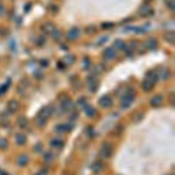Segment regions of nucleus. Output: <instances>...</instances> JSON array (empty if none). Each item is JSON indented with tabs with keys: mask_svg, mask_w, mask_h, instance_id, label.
<instances>
[{
	"mask_svg": "<svg viewBox=\"0 0 175 175\" xmlns=\"http://www.w3.org/2000/svg\"><path fill=\"white\" fill-rule=\"evenodd\" d=\"M157 75L155 73L149 72L147 76H146L145 79L144 80V82H142V89L144 90L145 92H150L153 88V86L155 85L157 81Z\"/></svg>",
	"mask_w": 175,
	"mask_h": 175,
	"instance_id": "nucleus-1",
	"label": "nucleus"
},
{
	"mask_svg": "<svg viewBox=\"0 0 175 175\" xmlns=\"http://www.w3.org/2000/svg\"><path fill=\"white\" fill-rule=\"evenodd\" d=\"M134 93L132 92H128L127 94H125V96L122 99L121 102V107L122 109L128 108L132 104L133 101H134Z\"/></svg>",
	"mask_w": 175,
	"mask_h": 175,
	"instance_id": "nucleus-2",
	"label": "nucleus"
},
{
	"mask_svg": "<svg viewBox=\"0 0 175 175\" xmlns=\"http://www.w3.org/2000/svg\"><path fill=\"white\" fill-rule=\"evenodd\" d=\"M80 34L79 30L77 28H71L70 30L67 33V39L70 41H73L77 40V39L79 38Z\"/></svg>",
	"mask_w": 175,
	"mask_h": 175,
	"instance_id": "nucleus-3",
	"label": "nucleus"
},
{
	"mask_svg": "<svg viewBox=\"0 0 175 175\" xmlns=\"http://www.w3.org/2000/svg\"><path fill=\"white\" fill-rule=\"evenodd\" d=\"M154 11L152 8L149 6H144L139 10V15L142 17H151L153 15Z\"/></svg>",
	"mask_w": 175,
	"mask_h": 175,
	"instance_id": "nucleus-4",
	"label": "nucleus"
},
{
	"mask_svg": "<svg viewBox=\"0 0 175 175\" xmlns=\"http://www.w3.org/2000/svg\"><path fill=\"white\" fill-rule=\"evenodd\" d=\"M53 109L51 106H45V108L42 109L41 112H39L38 116L42 118L47 120L51 116L52 113H53Z\"/></svg>",
	"mask_w": 175,
	"mask_h": 175,
	"instance_id": "nucleus-5",
	"label": "nucleus"
},
{
	"mask_svg": "<svg viewBox=\"0 0 175 175\" xmlns=\"http://www.w3.org/2000/svg\"><path fill=\"white\" fill-rule=\"evenodd\" d=\"M41 30L46 34H51L53 31L56 30V26L51 22H46L42 25Z\"/></svg>",
	"mask_w": 175,
	"mask_h": 175,
	"instance_id": "nucleus-6",
	"label": "nucleus"
},
{
	"mask_svg": "<svg viewBox=\"0 0 175 175\" xmlns=\"http://www.w3.org/2000/svg\"><path fill=\"white\" fill-rule=\"evenodd\" d=\"M72 125L70 124H63V125H57L55 128V131L56 132L58 133V134H64L66 132H69L72 130Z\"/></svg>",
	"mask_w": 175,
	"mask_h": 175,
	"instance_id": "nucleus-7",
	"label": "nucleus"
},
{
	"mask_svg": "<svg viewBox=\"0 0 175 175\" xmlns=\"http://www.w3.org/2000/svg\"><path fill=\"white\" fill-rule=\"evenodd\" d=\"M112 153V148L109 144H105L103 147H102L100 154L103 158H108L110 157Z\"/></svg>",
	"mask_w": 175,
	"mask_h": 175,
	"instance_id": "nucleus-8",
	"label": "nucleus"
},
{
	"mask_svg": "<svg viewBox=\"0 0 175 175\" xmlns=\"http://www.w3.org/2000/svg\"><path fill=\"white\" fill-rule=\"evenodd\" d=\"M99 105L103 108H108L111 107L113 102H112V99L108 96H104L100 99L99 101Z\"/></svg>",
	"mask_w": 175,
	"mask_h": 175,
	"instance_id": "nucleus-9",
	"label": "nucleus"
},
{
	"mask_svg": "<svg viewBox=\"0 0 175 175\" xmlns=\"http://www.w3.org/2000/svg\"><path fill=\"white\" fill-rule=\"evenodd\" d=\"M144 45L146 48L149 49V50H154V49H155L157 47L158 43L156 39L153 38H150L145 41Z\"/></svg>",
	"mask_w": 175,
	"mask_h": 175,
	"instance_id": "nucleus-10",
	"label": "nucleus"
},
{
	"mask_svg": "<svg viewBox=\"0 0 175 175\" xmlns=\"http://www.w3.org/2000/svg\"><path fill=\"white\" fill-rule=\"evenodd\" d=\"M156 75L158 79L166 80L168 79L170 76V71L168 69H166V68H162V69H159L158 74Z\"/></svg>",
	"mask_w": 175,
	"mask_h": 175,
	"instance_id": "nucleus-11",
	"label": "nucleus"
},
{
	"mask_svg": "<svg viewBox=\"0 0 175 175\" xmlns=\"http://www.w3.org/2000/svg\"><path fill=\"white\" fill-rule=\"evenodd\" d=\"M7 108L8 109V111L12 112V113L16 112L19 108V102L16 100H14V99L10 100V101H8V103Z\"/></svg>",
	"mask_w": 175,
	"mask_h": 175,
	"instance_id": "nucleus-12",
	"label": "nucleus"
},
{
	"mask_svg": "<svg viewBox=\"0 0 175 175\" xmlns=\"http://www.w3.org/2000/svg\"><path fill=\"white\" fill-rule=\"evenodd\" d=\"M163 102V96L160 95H157L154 96L151 99V104L153 107H158Z\"/></svg>",
	"mask_w": 175,
	"mask_h": 175,
	"instance_id": "nucleus-13",
	"label": "nucleus"
},
{
	"mask_svg": "<svg viewBox=\"0 0 175 175\" xmlns=\"http://www.w3.org/2000/svg\"><path fill=\"white\" fill-rule=\"evenodd\" d=\"M164 38L167 43L174 45L175 43V34L174 32H168L164 35Z\"/></svg>",
	"mask_w": 175,
	"mask_h": 175,
	"instance_id": "nucleus-14",
	"label": "nucleus"
},
{
	"mask_svg": "<svg viewBox=\"0 0 175 175\" xmlns=\"http://www.w3.org/2000/svg\"><path fill=\"white\" fill-rule=\"evenodd\" d=\"M103 169V163L101 162V161H95L94 162L92 166H91V170L92 171L95 172V173H99L101 172Z\"/></svg>",
	"mask_w": 175,
	"mask_h": 175,
	"instance_id": "nucleus-15",
	"label": "nucleus"
},
{
	"mask_svg": "<svg viewBox=\"0 0 175 175\" xmlns=\"http://www.w3.org/2000/svg\"><path fill=\"white\" fill-rule=\"evenodd\" d=\"M104 57L107 60H110L114 59L115 56H116V52L112 48H107L105 51H104Z\"/></svg>",
	"mask_w": 175,
	"mask_h": 175,
	"instance_id": "nucleus-16",
	"label": "nucleus"
},
{
	"mask_svg": "<svg viewBox=\"0 0 175 175\" xmlns=\"http://www.w3.org/2000/svg\"><path fill=\"white\" fill-rule=\"evenodd\" d=\"M29 157L26 155H21L17 159V163L19 166H25L28 164Z\"/></svg>",
	"mask_w": 175,
	"mask_h": 175,
	"instance_id": "nucleus-17",
	"label": "nucleus"
},
{
	"mask_svg": "<svg viewBox=\"0 0 175 175\" xmlns=\"http://www.w3.org/2000/svg\"><path fill=\"white\" fill-rule=\"evenodd\" d=\"M75 62V57L73 55L69 54L62 58V62L64 65H72Z\"/></svg>",
	"mask_w": 175,
	"mask_h": 175,
	"instance_id": "nucleus-18",
	"label": "nucleus"
},
{
	"mask_svg": "<svg viewBox=\"0 0 175 175\" xmlns=\"http://www.w3.org/2000/svg\"><path fill=\"white\" fill-rule=\"evenodd\" d=\"M15 141L18 145H23L27 142V138L23 134H17L15 135Z\"/></svg>",
	"mask_w": 175,
	"mask_h": 175,
	"instance_id": "nucleus-19",
	"label": "nucleus"
},
{
	"mask_svg": "<svg viewBox=\"0 0 175 175\" xmlns=\"http://www.w3.org/2000/svg\"><path fill=\"white\" fill-rule=\"evenodd\" d=\"M88 83L89 85V88L93 92L97 89L98 83L95 78H94L93 77H90L88 79Z\"/></svg>",
	"mask_w": 175,
	"mask_h": 175,
	"instance_id": "nucleus-20",
	"label": "nucleus"
},
{
	"mask_svg": "<svg viewBox=\"0 0 175 175\" xmlns=\"http://www.w3.org/2000/svg\"><path fill=\"white\" fill-rule=\"evenodd\" d=\"M73 108V103L70 99H65L62 103V108L64 111H69Z\"/></svg>",
	"mask_w": 175,
	"mask_h": 175,
	"instance_id": "nucleus-21",
	"label": "nucleus"
},
{
	"mask_svg": "<svg viewBox=\"0 0 175 175\" xmlns=\"http://www.w3.org/2000/svg\"><path fill=\"white\" fill-rule=\"evenodd\" d=\"M51 145L54 148H62L64 146V142L60 139H58V138H54V139L52 140L51 141Z\"/></svg>",
	"mask_w": 175,
	"mask_h": 175,
	"instance_id": "nucleus-22",
	"label": "nucleus"
},
{
	"mask_svg": "<svg viewBox=\"0 0 175 175\" xmlns=\"http://www.w3.org/2000/svg\"><path fill=\"white\" fill-rule=\"evenodd\" d=\"M84 110L88 117H93L96 114V109L91 105H86Z\"/></svg>",
	"mask_w": 175,
	"mask_h": 175,
	"instance_id": "nucleus-23",
	"label": "nucleus"
},
{
	"mask_svg": "<svg viewBox=\"0 0 175 175\" xmlns=\"http://www.w3.org/2000/svg\"><path fill=\"white\" fill-rule=\"evenodd\" d=\"M114 47L116 50H122L125 47V43L122 40H116L114 43Z\"/></svg>",
	"mask_w": 175,
	"mask_h": 175,
	"instance_id": "nucleus-24",
	"label": "nucleus"
},
{
	"mask_svg": "<svg viewBox=\"0 0 175 175\" xmlns=\"http://www.w3.org/2000/svg\"><path fill=\"white\" fill-rule=\"evenodd\" d=\"M52 37H53V40L56 41H59L60 40H61L62 38V33L60 32V31L58 30H55L53 33L51 34Z\"/></svg>",
	"mask_w": 175,
	"mask_h": 175,
	"instance_id": "nucleus-25",
	"label": "nucleus"
},
{
	"mask_svg": "<svg viewBox=\"0 0 175 175\" xmlns=\"http://www.w3.org/2000/svg\"><path fill=\"white\" fill-rule=\"evenodd\" d=\"M17 122H18V125H19L20 127L24 128L27 126L28 120L24 116H20L17 120Z\"/></svg>",
	"mask_w": 175,
	"mask_h": 175,
	"instance_id": "nucleus-26",
	"label": "nucleus"
},
{
	"mask_svg": "<svg viewBox=\"0 0 175 175\" xmlns=\"http://www.w3.org/2000/svg\"><path fill=\"white\" fill-rule=\"evenodd\" d=\"M54 156L53 155V153H51V152H46L43 155V159L44 160L47 162H51V161L53 160Z\"/></svg>",
	"mask_w": 175,
	"mask_h": 175,
	"instance_id": "nucleus-27",
	"label": "nucleus"
},
{
	"mask_svg": "<svg viewBox=\"0 0 175 175\" xmlns=\"http://www.w3.org/2000/svg\"><path fill=\"white\" fill-rule=\"evenodd\" d=\"M10 85V82H7L6 83H4L3 85L0 86V95H2L3 94L6 92L7 90L9 88V86Z\"/></svg>",
	"mask_w": 175,
	"mask_h": 175,
	"instance_id": "nucleus-28",
	"label": "nucleus"
},
{
	"mask_svg": "<svg viewBox=\"0 0 175 175\" xmlns=\"http://www.w3.org/2000/svg\"><path fill=\"white\" fill-rule=\"evenodd\" d=\"M8 147V141L3 138H0V149L5 150Z\"/></svg>",
	"mask_w": 175,
	"mask_h": 175,
	"instance_id": "nucleus-29",
	"label": "nucleus"
},
{
	"mask_svg": "<svg viewBox=\"0 0 175 175\" xmlns=\"http://www.w3.org/2000/svg\"><path fill=\"white\" fill-rule=\"evenodd\" d=\"M35 43L36 44V45H38L39 47L43 46L44 44L45 43V37H43V36H38V37L36 38Z\"/></svg>",
	"mask_w": 175,
	"mask_h": 175,
	"instance_id": "nucleus-30",
	"label": "nucleus"
},
{
	"mask_svg": "<svg viewBox=\"0 0 175 175\" xmlns=\"http://www.w3.org/2000/svg\"><path fill=\"white\" fill-rule=\"evenodd\" d=\"M46 121H47L46 120L42 118H41V117L38 116V118H37V119H36V123L39 127H43L44 125H45Z\"/></svg>",
	"mask_w": 175,
	"mask_h": 175,
	"instance_id": "nucleus-31",
	"label": "nucleus"
},
{
	"mask_svg": "<svg viewBox=\"0 0 175 175\" xmlns=\"http://www.w3.org/2000/svg\"><path fill=\"white\" fill-rule=\"evenodd\" d=\"M104 70H105V69H104L103 65H101V64L96 65V66L95 67V73H97V74H100L101 73H103L104 71Z\"/></svg>",
	"mask_w": 175,
	"mask_h": 175,
	"instance_id": "nucleus-32",
	"label": "nucleus"
},
{
	"mask_svg": "<svg viewBox=\"0 0 175 175\" xmlns=\"http://www.w3.org/2000/svg\"><path fill=\"white\" fill-rule=\"evenodd\" d=\"M86 32H87V34H95L96 32V28L95 26H89V27H87L86 29Z\"/></svg>",
	"mask_w": 175,
	"mask_h": 175,
	"instance_id": "nucleus-33",
	"label": "nucleus"
},
{
	"mask_svg": "<svg viewBox=\"0 0 175 175\" xmlns=\"http://www.w3.org/2000/svg\"><path fill=\"white\" fill-rule=\"evenodd\" d=\"M167 5L170 8V9L172 11H174L175 8V4H174V0H168L167 1Z\"/></svg>",
	"mask_w": 175,
	"mask_h": 175,
	"instance_id": "nucleus-34",
	"label": "nucleus"
},
{
	"mask_svg": "<svg viewBox=\"0 0 175 175\" xmlns=\"http://www.w3.org/2000/svg\"><path fill=\"white\" fill-rule=\"evenodd\" d=\"M90 66V62L89 60H85L83 62V67L84 69H88Z\"/></svg>",
	"mask_w": 175,
	"mask_h": 175,
	"instance_id": "nucleus-35",
	"label": "nucleus"
},
{
	"mask_svg": "<svg viewBox=\"0 0 175 175\" xmlns=\"http://www.w3.org/2000/svg\"><path fill=\"white\" fill-rule=\"evenodd\" d=\"M42 149H43V147H42V144H37L35 146V147H34V150L36 152H37V153H39V152H41V151H42Z\"/></svg>",
	"mask_w": 175,
	"mask_h": 175,
	"instance_id": "nucleus-36",
	"label": "nucleus"
},
{
	"mask_svg": "<svg viewBox=\"0 0 175 175\" xmlns=\"http://www.w3.org/2000/svg\"><path fill=\"white\" fill-rule=\"evenodd\" d=\"M5 12H6V10H5L4 5L0 2V16H4Z\"/></svg>",
	"mask_w": 175,
	"mask_h": 175,
	"instance_id": "nucleus-37",
	"label": "nucleus"
},
{
	"mask_svg": "<svg viewBox=\"0 0 175 175\" xmlns=\"http://www.w3.org/2000/svg\"><path fill=\"white\" fill-rule=\"evenodd\" d=\"M48 174V170H47L46 169H43L38 172L36 175H47Z\"/></svg>",
	"mask_w": 175,
	"mask_h": 175,
	"instance_id": "nucleus-38",
	"label": "nucleus"
},
{
	"mask_svg": "<svg viewBox=\"0 0 175 175\" xmlns=\"http://www.w3.org/2000/svg\"><path fill=\"white\" fill-rule=\"evenodd\" d=\"M0 175H8V174H6V172H4L3 171H0Z\"/></svg>",
	"mask_w": 175,
	"mask_h": 175,
	"instance_id": "nucleus-39",
	"label": "nucleus"
}]
</instances>
